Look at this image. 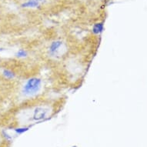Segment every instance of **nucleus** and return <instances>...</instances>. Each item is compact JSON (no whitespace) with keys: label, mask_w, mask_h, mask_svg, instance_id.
<instances>
[{"label":"nucleus","mask_w":147,"mask_h":147,"mask_svg":"<svg viewBox=\"0 0 147 147\" xmlns=\"http://www.w3.org/2000/svg\"><path fill=\"white\" fill-rule=\"evenodd\" d=\"M15 57H17L19 59H24L29 56V52L26 49H20L16 51L15 54Z\"/></svg>","instance_id":"0eeeda50"},{"label":"nucleus","mask_w":147,"mask_h":147,"mask_svg":"<svg viewBox=\"0 0 147 147\" xmlns=\"http://www.w3.org/2000/svg\"><path fill=\"white\" fill-rule=\"evenodd\" d=\"M42 86V79L36 76L31 77L27 79L22 86L21 93L24 96L30 97L36 95L41 90Z\"/></svg>","instance_id":"f257e3e1"},{"label":"nucleus","mask_w":147,"mask_h":147,"mask_svg":"<svg viewBox=\"0 0 147 147\" xmlns=\"http://www.w3.org/2000/svg\"><path fill=\"white\" fill-rule=\"evenodd\" d=\"M49 109L45 106H37L32 113V119L34 121H41L49 115Z\"/></svg>","instance_id":"f03ea898"},{"label":"nucleus","mask_w":147,"mask_h":147,"mask_svg":"<svg viewBox=\"0 0 147 147\" xmlns=\"http://www.w3.org/2000/svg\"><path fill=\"white\" fill-rule=\"evenodd\" d=\"M3 76L7 79H14L15 78V73L11 69H5L3 71Z\"/></svg>","instance_id":"423d86ee"},{"label":"nucleus","mask_w":147,"mask_h":147,"mask_svg":"<svg viewBox=\"0 0 147 147\" xmlns=\"http://www.w3.org/2000/svg\"><path fill=\"white\" fill-rule=\"evenodd\" d=\"M42 0H29L26 2L22 5V7L23 8H36L38 7L40 4V2Z\"/></svg>","instance_id":"39448f33"},{"label":"nucleus","mask_w":147,"mask_h":147,"mask_svg":"<svg viewBox=\"0 0 147 147\" xmlns=\"http://www.w3.org/2000/svg\"><path fill=\"white\" fill-rule=\"evenodd\" d=\"M63 46V42L59 39H56L51 42L49 44V48H48V52L50 56L56 57L59 56V54L61 52L62 47Z\"/></svg>","instance_id":"7ed1b4c3"},{"label":"nucleus","mask_w":147,"mask_h":147,"mask_svg":"<svg viewBox=\"0 0 147 147\" xmlns=\"http://www.w3.org/2000/svg\"><path fill=\"white\" fill-rule=\"evenodd\" d=\"M104 30V25L103 22H97L93 26L92 31L95 35H99L103 32Z\"/></svg>","instance_id":"20e7f679"}]
</instances>
